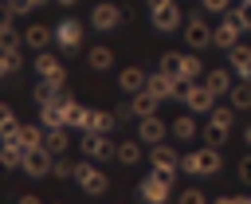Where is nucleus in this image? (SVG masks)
Returning a JSON list of instances; mask_svg holds the SVG:
<instances>
[{"instance_id":"15","label":"nucleus","mask_w":251,"mask_h":204,"mask_svg":"<svg viewBox=\"0 0 251 204\" xmlns=\"http://www.w3.org/2000/svg\"><path fill=\"white\" fill-rule=\"evenodd\" d=\"M227 63H231V71L239 75V82H251V47H247V43H235V47L227 51Z\"/></svg>"},{"instance_id":"1","label":"nucleus","mask_w":251,"mask_h":204,"mask_svg":"<svg viewBox=\"0 0 251 204\" xmlns=\"http://www.w3.org/2000/svg\"><path fill=\"white\" fill-rule=\"evenodd\" d=\"M180 169H184V173H192V177H212V173L220 169V149H216V145L192 149V153H184V157H180Z\"/></svg>"},{"instance_id":"47","label":"nucleus","mask_w":251,"mask_h":204,"mask_svg":"<svg viewBox=\"0 0 251 204\" xmlns=\"http://www.w3.org/2000/svg\"><path fill=\"white\" fill-rule=\"evenodd\" d=\"M145 4H149V12H153V8H165V4H173V0H145Z\"/></svg>"},{"instance_id":"52","label":"nucleus","mask_w":251,"mask_h":204,"mask_svg":"<svg viewBox=\"0 0 251 204\" xmlns=\"http://www.w3.org/2000/svg\"><path fill=\"white\" fill-rule=\"evenodd\" d=\"M243 4H251V0H243Z\"/></svg>"},{"instance_id":"21","label":"nucleus","mask_w":251,"mask_h":204,"mask_svg":"<svg viewBox=\"0 0 251 204\" xmlns=\"http://www.w3.org/2000/svg\"><path fill=\"white\" fill-rule=\"evenodd\" d=\"M24 161H27V149L20 141H0V165L4 169H24Z\"/></svg>"},{"instance_id":"39","label":"nucleus","mask_w":251,"mask_h":204,"mask_svg":"<svg viewBox=\"0 0 251 204\" xmlns=\"http://www.w3.org/2000/svg\"><path fill=\"white\" fill-rule=\"evenodd\" d=\"M153 177H161L165 184H173L176 180V165H153Z\"/></svg>"},{"instance_id":"43","label":"nucleus","mask_w":251,"mask_h":204,"mask_svg":"<svg viewBox=\"0 0 251 204\" xmlns=\"http://www.w3.org/2000/svg\"><path fill=\"white\" fill-rule=\"evenodd\" d=\"M16 16L8 12V8H0V35H8V31H16V24H12Z\"/></svg>"},{"instance_id":"22","label":"nucleus","mask_w":251,"mask_h":204,"mask_svg":"<svg viewBox=\"0 0 251 204\" xmlns=\"http://www.w3.org/2000/svg\"><path fill=\"white\" fill-rule=\"evenodd\" d=\"M63 110H67V129H86V118H90L86 106H78V102L67 94V98H63Z\"/></svg>"},{"instance_id":"27","label":"nucleus","mask_w":251,"mask_h":204,"mask_svg":"<svg viewBox=\"0 0 251 204\" xmlns=\"http://www.w3.org/2000/svg\"><path fill=\"white\" fill-rule=\"evenodd\" d=\"M157 71H165V75L180 78V75H184V51H165V55H161V63H157Z\"/></svg>"},{"instance_id":"31","label":"nucleus","mask_w":251,"mask_h":204,"mask_svg":"<svg viewBox=\"0 0 251 204\" xmlns=\"http://www.w3.org/2000/svg\"><path fill=\"white\" fill-rule=\"evenodd\" d=\"M67 141H71V137H67V129H47L43 149H47V153H55V157H63V153H67Z\"/></svg>"},{"instance_id":"20","label":"nucleus","mask_w":251,"mask_h":204,"mask_svg":"<svg viewBox=\"0 0 251 204\" xmlns=\"http://www.w3.org/2000/svg\"><path fill=\"white\" fill-rule=\"evenodd\" d=\"M145 82H149V75H145L141 67H126V71L118 75V86H122L126 94H141V90H145Z\"/></svg>"},{"instance_id":"4","label":"nucleus","mask_w":251,"mask_h":204,"mask_svg":"<svg viewBox=\"0 0 251 204\" xmlns=\"http://www.w3.org/2000/svg\"><path fill=\"white\" fill-rule=\"evenodd\" d=\"M157 102H161V98H153L149 90H141V94H133L129 102H122L114 114H118V118H153V114H157Z\"/></svg>"},{"instance_id":"33","label":"nucleus","mask_w":251,"mask_h":204,"mask_svg":"<svg viewBox=\"0 0 251 204\" xmlns=\"http://www.w3.org/2000/svg\"><path fill=\"white\" fill-rule=\"evenodd\" d=\"M153 165H180V157H176V149L173 145H153Z\"/></svg>"},{"instance_id":"19","label":"nucleus","mask_w":251,"mask_h":204,"mask_svg":"<svg viewBox=\"0 0 251 204\" xmlns=\"http://www.w3.org/2000/svg\"><path fill=\"white\" fill-rule=\"evenodd\" d=\"M39 126H43V129H67V110H63V102L39 106Z\"/></svg>"},{"instance_id":"3","label":"nucleus","mask_w":251,"mask_h":204,"mask_svg":"<svg viewBox=\"0 0 251 204\" xmlns=\"http://www.w3.org/2000/svg\"><path fill=\"white\" fill-rule=\"evenodd\" d=\"M0 141H20V145L31 153V149H43V141H47V129L27 122V126H12L8 133H0Z\"/></svg>"},{"instance_id":"50","label":"nucleus","mask_w":251,"mask_h":204,"mask_svg":"<svg viewBox=\"0 0 251 204\" xmlns=\"http://www.w3.org/2000/svg\"><path fill=\"white\" fill-rule=\"evenodd\" d=\"M35 4H43V0H35Z\"/></svg>"},{"instance_id":"49","label":"nucleus","mask_w":251,"mask_h":204,"mask_svg":"<svg viewBox=\"0 0 251 204\" xmlns=\"http://www.w3.org/2000/svg\"><path fill=\"white\" fill-rule=\"evenodd\" d=\"M55 4H63V8H71V4H75V0H55Z\"/></svg>"},{"instance_id":"23","label":"nucleus","mask_w":251,"mask_h":204,"mask_svg":"<svg viewBox=\"0 0 251 204\" xmlns=\"http://www.w3.org/2000/svg\"><path fill=\"white\" fill-rule=\"evenodd\" d=\"M114 122H118L114 110H90V118H86V133H110Z\"/></svg>"},{"instance_id":"6","label":"nucleus","mask_w":251,"mask_h":204,"mask_svg":"<svg viewBox=\"0 0 251 204\" xmlns=\"http://www.w3.org/2000/svg\"><path fill=\"white\" fill-rule=\"evenodd\" d=\"M75 180H78V188H82V192H90V196H102V192H106V184H110V180H106V173H102V169H94L90 161L75 165Z\"/></svg>"},{"instance_id":"41","label":"nucleus","mask_w":251,"mask_h":204,"mask_svg":"<svg viewBox=\"0 0 251 204\" xmlns=\"http://www.w3.org/2000/svg\"><path fill=\"white\" fill-rule=\"evenodd\" d=\"M35 8V0H8V12L12 16H24V12H31Z\"/></svg>"},{"instance_id":"17","label":"nucleus","mask_w":251,"mask_h":204,"mask_svg":"<svg viewBox=\"0 0 251 204\" xmlns=\"http://www.w3.org/2000/svg\"><path fill=\"white\" fill-rule=\"evenodd\" d=\"M149 16H153V27H157V31H176V27H180V8H176V4L153 8Z\"/></svg>"},{"instance_id":"14","label":"nucleus","mask_w":251,"mask_h":204,"mask_svg":"<svg viewBox=\"0 0 251 204\" xmlns=\"http://www.w3.org/2000/svg\"><path fill=\"white\" fill-rule=\"evenodd\" d=\"M169 188H173V184H165L161 177H153V173H149V177L141 180V188H137V192H141V200H145V204H165V200H169Z\"/></svg>"},{"instance_id":"35","label":"nucleus","mask_w":251,"mask_h":204,"mask_svg":"<svg viewBox=\"0 0 251 204\" xmlns=\"http://www.w3.org/2000/svg\"><path fill=\"white\" fill-rule=\"evenodd\" d=\"M176 204H208V196H204L200 188H184V192L176 196Z\"/></svg>"},{"instance_id":"10","label":"nucleus","mask_w":251,"mask_h":204,"mask_svg":"<svg viewBox=\"0 0 251 204\" xmlns=\"http://www.w3.org/2000/svg\"><path fill=\"white\" fill-rule=\"evenodd\" d=\"M67 98V78H39L35 82V102L47 106V102H63Z\"/></svg>"},{"instance_id":"51","label":"nucleus","mask_w":251,"mask_h":204,"mask_svg":"<svg viewBox=\"0 0 251 204\" xmlns=\"http://www.w3.org/2000/svg\"><path fill=\"white\" fill-rule=\"evenodd\" d=\"M55 204H63V200H55Z\"/></svg>"},{"instance_id":"26","label":"nucleus","mask_w":251,"mask_h":204,"mask_svg":"<svg viewBox=\"0 0 251 204\" xmlns=\"http://www.w3.org/2000/svg\"><path fill=\"white\" fill-rule=\"evenodd\" d=\"M86 67L90 71H110L114 67V51L110 47H90L86 51Z\"/></svg>"},{"instance_id":"38","label":"nucleus","mask_w":251,"mask_h":204,"mask_svg":"<svg viewBox=\"0 0 251 204\" xmlns=\"http://www.w3.org/2000/svg\"><path fill=\"white\" fill-rule=\"evenodd\" d=\"M204 12H216V16H227L231 12V0H200Z\"/></svg>"},{"instance_id":"11","label":"nucleus","mask_w":251,"mask_h":204,"mask_svg":"<svg viewBox=\"0 0 251 204\" xmlns=\"http://www.w3.org/2000/svg\"><path fill=\"white\" fill-rule=\"evenodd\" d=\"M188 114H212L216 110V94L204 86V82H192V90H188Z\"/></svg>"},{"instance_id":"9","label":"nucleus","mask_w":251,"mask_h":204,"mask_svg":"<svg viewBox=\"0 0 251 204\" xmlns=\"http://www.w3.org/2000/svg\"><path fill=\"white\" fill-rule=\"evenodd\" d=\"M184 39H188L192 51L208 47V43H212V27H208V20H204V16H188V24H184Z\"/></svg>"},{"instance_id":"25","label":"nucleus","mask_w":251,"mask_h":204,"mask_svg":"<svg viewBox=\"0 0 251 204\" xmlns=\"http://www.w3.org/2000/svg\"><path fill=\"white\" fill-rule=\"evenodd\" d=\"M35 75L39 78H63V67H59V59L51 51H39L35 55Z\"/></svg>"},{"instance_id":"36","label":"nucleus","mask_w":251,"mask_h":204,"mask_svg":"<svg viewBox=\"0 0 251 204\" xmlns=\"http://www.w3.org/2000/svg\"><path fill=\"white\" fill-rule=\"evenodd\" d=\"M12 126H20V122H16V114H12V106H8V102H0V133H8Z\"/></svg>"},{"instance_id":"34","label":"nucleus","mask_w":251,"mask_h":204,"mask_svg":"<svg viewBox=\"0 0 251 204\" xmlns=\"http://www.w3.org/2000/svg\"><path fill=\"white\" fill-rule=\"evenodd\" d=\"M200 71H204V63H200V55H196V51H184V75H180V78H196Z\"/></svg>"},{"instance_id":"29","label":"nucleus","mask_w":251,"mask_h":204,"mask_svg":"<svg viewBox=\"0 0 251 204\" xmlns=\"http://www.w3.org/2000/svg\"><path fill=\"white\" fill-rule=\"evenodd\" d=\"M204 86L220 98V94H227V90H231V78H227V71H220V67H216V71H208V75H204Z\"/></svg>"},{"instance_id":"16","label":"nucleus","mask_w":251,"mask_h":204,"mask_svg":"<svg viewBox=\"0 0 251 204\" xmlns=\"http://www.w3.org/2000/svg\"><path fill=\"white\" fill-rule=\"evenodd\" d=\"M51 169H55V153H47V149H31L24 161V173H31V177H47Z\"/></svg>"},{"instance_id":"48","label":"nucleus","mask_w":251,"mask_h":204,"mask_svg":"<svg viewBox=\"0 0 251 204\" xmlns=\"http://www.w3.org/2000/svg\"><path fill=\"white\" fill-rule=\"evenodd\" d=\"M243 145H247V149H251V126H247V129H243Z\"/></svg>"},{"instance_id":"13","label":"nucleus","mask_w":251,"mask_h":204,"mask_svg":"<svg viewBox=\"0 0 251 204\" xmlns=\"http://www.w3.org/2000/svg\"><path fill=\"white\" fill-rule=\"evenodd\" d=\"M78 39H82V24H78V20H59V27H55V43H59L63 51H75Z\"/></svg>"},{"instance_id":"44","label":"nucleus","mask_w":251,"mask_h":204,"mask_svg":"<svg viewBox=\"0 0 251 204\" xmlns=\"http://www.w3.org/2000/svg\"><path fill=\"white\" fill-rule=\"evenodd\" d=\"M235 173H239V180H243V184H251V153L239 161V169H235Z\"/></svg>"},{"instance_id":"12","label":"nucleus","mask_w":251,"mask_h":204,"mask_svg":"<svg viewBox=\"0 0 251 204\" xmlns=\"http://www.w3.org/2000/svg\"><path fill=\"white\" fill-rule=\"evenodd\" d=\"M90 24H94L98 31H114V27L122 24V8H118V4H94Z\"/></svg>"},{"instance_id":"7","label":"nucleus","mask_w":251,"mask_h":204,"mask_svg":"<svg viewBox=\"0 0 251 204\" xmlns=\"http://www.w3.org/2000/svg\"><path fill=\"white\" fill-rule=\"evenodd\" d=\"M239 35H243V27H239V20L227 12V16H220V24L212 27V43L216 47H224V51H231L235 43H239Z\"/></svg>"},{"instance_id":"28","label":"nucleus","mask_w":251,"mask_h":204,"mask_svg":"<svg viewBox=\"0 0 251 204\" xmlns=\"http://www.w3.org/2000/svg\"><path fill=\"white\" fill-rule=\"evenodd\" d=\"M196 133H204V129L192 122V114H180V118L173 122V137H176V141H192Z\"/></svg>"},{"instance_id":"5","label":"nucleus","mask_w":251,"mask_h":204,"mask_svg":"<svg viewBox=\"0 0 251 204\" xmlns=\"http://www.w3.org/2000/svg\"><path fill=\"white\" fill-rule=\"evenodd\" d=\"M82 153H86V161H110L118 153V145L110 141V133H86L82 129Z\"/></svg>"},{"instance_id":"42","label":"nucleus","mask_w":251,"mask_h":204,"mask_svg":"<svg viewBox=\"0 0 251 204\" xmlns=\"http://www.w3.org/2000/svg\"><path fill=\"white\" fill-rule=\"evenodd\" d=\"M0 55L8 59V67H12V71H20V63H24V51H20V47H12V51H0Z\"/></svg>"},{"instance_id":"40","label":"nucleus","mask_w":251,"mask_h":204,"mask_svg":"<svg viewBox=\"0 0 251 204\" xmlns=\"http://www.w3.org/2000/svg\"><path fill=\"white\" fill-rule=\"evenodd\" d=\"M231 16L239 20V27H243V31L251 27V4H239V8H231Z\"/></svg>"},{"instance_id":"37","label":"nucleus","mask_w":251,"mask_h":204,"mask_svg":"<svg viewBox=\"0 0 251 204\" xmlns=\"http://www.w3.org/2000/svg\"><path fill=\"white\" fill-rule=\"evenodd\" d=\"M51 177H59V180H63V177H75V165H71L67 157H55V169H51Z\"/></svg>"},{"instance_id":"32","label":"nucleus","mask_w":251,"mask_h":204,"mask_svg":"<svg viewBox=\"0 0 251 204\" xmlns=\"http://www.w3.org/2000/svg\"><path fill=\"white\" fill-rule=\"evenodd\" d=\"M122 165H137L141 161V141H118V153H114Z\"/></svg>"},{"instance_id":"30","label":"nucleus","mask_w":251,"mask_h":204,"mask_svg":"<svg viewBox=\"0 0 251 204\" xmlns=\"http://www.w3.org/2000/svg\"><path fill=\"white\" fill-rule=\"evenodd\" d=\"M227 98H231V110H251V82H235Z\"/></svg>"},{"instance_id":"24","label":"nucleus","mask_w":251,"mask_h":204,"mask_svg":"<svg viewBox=\"0 0 251 204\" xmlns=\"http://www.w3.org/2000/svg\"><path fill=\"white\" fill-rule=\"evenodd\" d=\"M51 35H55V31H47L43 24H31V27H24V47H31V51H43V47L51 43Z\"/></svg>"},{"instance_id":"18","label":"nucleus","mask_w":251,"mask_h":204,"mask_svg":"<svg viewBox=\"0 0 251 204\" xmlns=\"http://www.w3.org/2000/svg\"><path fill=\"white\" fill-rule=\"evenodd\" d=\"M145 90H149L153 98H161V102H165V98H173L176 78H173V75H165V71H153V75H149V82H145Z\"/></svg>"},{"instance_id":"45","label":"nucleus","mask_w":251,"mask_h":204,"mask_svg":"<svg viewBox=\"0 0 251 204\" xmlns=\"http://www.w3.org/2000/svg\"><path fill=\"white\" fill-rule=\"evenodd\" d=\"M212 204H243V196H216Z\"/></svg>"},{"instance_id":"8","label":"nucleus","mask_w":251,"mask_h":204,"mask_svg":"<svg viewBox=\"0 0 251 204\" xmlns=\"http://www.w3.org/2000/svg\"><path fill=\"white\" fill-rule=\"evenodd\" d=\"M169 129H173V126H165L157 114H153V118H137V141H141V145H161Z\"/></svg>"},{"instance_id":"2","label":"nucleus","mask_w":251,"mask_h":204,"mask_svg":"<svg viewBox=\"0 0 251 204\" xmlns=\"http://www.w3.org/2000/svg\"><path fill=\"white\" fill-rule=\"evenodd\" d=\"M231 122H235V110L231 106H216L212 114H208V126H204V137H208V145H224V137L231 133Z\"/></svg>"},{"instance_id":"46","label":"nucleus","mask_w":251,"mask_h":204,"mask_svg":"<svg viewBox=\"0 0 251 204\" xmlns=\"http://www.w3.org/2000/svg\"><path fill=\"white\" fill-rule=\"evenodd\" d=\"M16 204H43V200H39V196H31V192H24V196H20Z\"/></svg>"}]
</instances>
